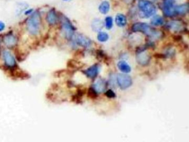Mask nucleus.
Wrapping results in <instances>:
<instances>
[{
	"mask_svg": "<svg viewBox=\"0 0 189 142\" xmlns=\"http://www.w3.org/2000/svg\"><path fill=\"white\" fill-rule=\"evenodd\" d=\"M174 0H163V12L166 16L171 17L175 15Z\"/></svg>",
	"mask_w": 189,
	"mask_h": 142,
	"instance_id": "423d86ee",
	"label": "nucleus"
},
{
	"mask_svg": "<svg viewBox=\"0 0 189 142\" xmlns=\"http://www.w3.org/2000/svg\"><path fill=\"white\" fill-rule=\"evenodd\" d=\"M138 7L142 12L144 18H149L156 12V7L152 2L147 0H140L138 2Z\"/></svg>",
	"mask_w": 189,
	"mask_h": 142,
	"instance_id": "7ed1b4c3",
	"label": "nucleus"
},
{
	"mask_svg": "<svg viewBox=\"0 0 189 142\" xmlns=\"http://www.w3.org/2000/svg\"><path fill=\"white\" fill-rule=\"evenodd\" d=\"M47 21L50 25H55L57 21V16L54 10L49 11L47 15Z\"/></svg>",
	"mask_w": 189,
	"mask_h": 142,
	"instance_id": "ddd939ff",
	"label": "nucleus"
},
{
	"mask_svg": "<svg viewBox=\"0 0 189 142\" xmlns=\"http://www.w3.org/2000/svg\"><path fill=\"white\" fill-rule=\"evenodd\" d=\"M68 66L69 67H72V68H77V67H80L82 65L80 64H78L77 61L73 60H71L68 63Z\"/></svg>",
	"mask_w": 189,
	"mask_h": 142,
	"instance_id": "b1692460",
	"label": "nucleus"
},
{
	"mask_svg": "<svg viewBox=\"0 0 189 142\" xmlns=\"http://www.w3.org/2000/svg\"><path fill=\"white\" fill-rule=\"evenodd\" d=\"M92 27L95 31H100L103 27V22L100 20H95L92 22Z\"/></svg>",
	"mask_w": 189,
	"mask_h": 142,
	"instance_id": "6ab92c4d",
	"label": "nucleus"
},
{
	"mask_svg": "<svg viewBox=\"0 0 189 142\" xmlns=\"http://www.w3.org/2000/svg\"><path fill=\"white\" fill-rule=\"evenodd\" d=\"M98 72H99V67H98L97 65H94L84 71L86 75L90 78H95L97 75Z\"/></svg>",
	"mask_w": 189,
	"mask_h": 142,
	"instance_id": "9b49d317",
	"label": "nucleus"
},
{
	"mask_svg": "<svg viewBox=\"0 0 189 142\" xmlns=\"http://www.w3.org/2000/svg\"><path fill=\"white\" fill-rule=\"evenodd\" d=\"M98 40L100 42H106L108 40V35L106 32H100L98 35Z\"/></svg>",
	"mask_w": 189,
	"mask_h": 142,
	"instance_id": "4be33fe9",
	"label": "nucleus"
},
{
	"mask_svg": "<svg viewBox=\"0 0 189 142\" xmlns=\"http://www.w3.org/2000/svg\"><path fill=\"white\" fill-rule=\"evenodd\" d=\"M40 14L37 12L33 13L27 23V29L29 32L32 35H37L40 30Z\"/></svg>",
	"mask_w": 189,
	"mask_h": 142,
	"instance_id": "f03ea898",
	"label": "nucleus"
},
{
	"mask_svg": "<svg viewBox=\"0 0 189 142\" xmlns=\"http://www.w3.org/2000/svg\"><path fill=\"white\" fill-rule=\"evenodd\" d=\"M61 22L62 30L66 38L68 39H72L74 35L75 28L72 23H71L70 21L67 18L63 16L61 18Z\"/></svg>",
	"mask_w": 189,
	"mask_h": 142,
	"instance_id": "20e7f679",
	"label": "nucleus"
},
{
	"mask_svg": "<svg viewBox=\"0 0 189 142\" xmlns=\"http://www.w3.org/2000/svg\"><path fill=\"white\" fill-rule=\"evenodd\" d=\"M132 30L134 32H143L144 34L152 38H158L160 36L158 31H156L148 24L142 22H137L134 24L132 26Z\"/></svg>",
	"mask_w": 189,
	"mask_h": 142,
	"instance_id": "f257e3e1",
	"label": "nucleus"
},
{
	"mask_svg": "<svg viewBox=\"0 0 189 142\" xmlns=\"http://www.w3.org/2000/svg\"><path fill=\"white\" fill-rule=\"evenodd\" d=\"M118 67L119 69L123 73H128L131 71V67L129 64L125 61H120L118 63Z\"/></svg>",
	"mask_w": 189,
	"mask_h": 142,
	"instance_id": "2eb2a0df",
	"label": "nucleus"
},
{
	"mask_svg": "<svg viewBox=\"0 0 189 142\" xmlns=\"http://www.w3.org/2000/svg\"><path fill=\"white\" fill-rule=\"evenodd\" d=\"M117 82L120 89L125 90L132 85V79L127 74H119L117 76Z\"/></svg>",
	"mask_w": 189,
	"mask_h": 142,
	"instance_id": "39448f33",
	"label": "nucleus"
},
{
	"mask_svg": "<svg viewBox=\"0 0 189 142\" xmlns=\"http://www.w3.org/2000/svg\"><path fill=\"white\" fill-rule=\"evenodd\" d=\"M5 28V25L3 23V22L0 21V32L2 31Z\"/></svg>",
	"mask_w": 189,
	"mask_h": 142,
	"instance_id": "bb28decb",
	"label": "nucleus"
},
{
	"mask_svg": "<svg viewBox=\"0 0 189 142\" xmlns=\"http://www.w3.org/2000/svg\"><path fill=\"white\" fill-rule=\"evenodd\" d=\"M144 50H141L140 52L137 54V63L141 65H146L150 61V56L149 55L145 52H144Z\"/></svg>",
	"mask_w": 189,
	"mask_h": 142,
	"instance_id": "6e6552de",
	"label": "nucleus"
},
{
	"mask_svg": "<svg viewBox=\"0 0 189 142\" xmlns=\"http://www.w3.org/2000/svg\"><path fill=\"white\" fill-rule=\"evenodd\" d=\"M3 42L6 46L9 47H14L17 43V39L14 35L10 34L6 35L3 38Z\"/></svg>",
	"mask_w": 189,
	"mask_h": 142,
	"instance_id": "f8f14e48",
	"label": "nucleus"
},
{
	"mask_svg": "<svg viewBox=\"0 0 189 142\" xmlns=\"http://www.w3.org/2000/svg\"><path fill=\"white\" fill-rule=\"evenodd\" d=\"M75 41L79 45L85 47H90L92 44V42L89 39L82 35H78L75 39Z\"/></svg>",
	"mask_w": 189,
	"mask_h": 142,
	"instance_id": "9d476101",
	"label": "nucleus"
},
{
	"mask_svg": "<svg viewBox=\"0 0 189 142\" xmlns=\"http://www.w3.org/2000/svg\"><path fill=\"white\" fill-rule=\"evenodd\" d=\"M110 4L106 1H103L99 7V10L102 14H106L109 11Z\"/></svg>",
	"mask_w": 189,
	"mask_h": 142,
	"instance_id": "a211bd4d",
	"label": "nucleus"
},
{
	"mask_svg": "<svg viewBox=\"0 0 189 142\" xmlns=\"http://www.w3.org/2000/svg\"><path fill=\"white\" fill-rule=\"evenodd\" d=\"M65 1H66V0H65Z\"/></svg>",
	"mask_w": 189,
	"mask_h": 142,
	"instance_id": "cd10ccee",
	"label": "nucleus"
},
{
	"mask_svg": "<svg viewBox=\"0 0 189 142\" xmlns=\"http://www.w3.org/2000/svg\"><path fill=\"white\" fill-rule=\"evenodd\" d=\"M113 18L111 17H106V26L108 30L111 29L113 27Z\"/></svg>",
	"mask_w": 189,
	"mask_h": 142,
	"instance_id": "5701e85b",
	"label": "nucleus"
},
{
	"mask_svg": "<svg viewBox=\"0 0 189 142\" xmlns=\"http://www.w3.org/2000/svg\"><path fill=\"white\" fill-rule=\"evenodd\" d=\"M106 95L108 98H114L116 96L114 92L112 90H108L106 92Z\"/></svg>",
	"mask_w": 189,
	"mask_h": 142,
	"instance_id": "393cba45",
	"label": "nucleus"
},
{
	"mask_svg": "<svg viewBox=\"0 0 189 142\" xmlns=\"http://www.w3.org/2000/svg\"><path fill=\"white\" fill-rule=\"evenodd\" d=\"M3 58L5 65L10 68H14L16 67V63L14 56L8 51H4Z\"/></svg>",
	"mask_w": 189,
	"mask_h": 142,
	"instance_id": "0eeeda50",
	"label": "nucleus"
},
{
	"mask_svg": "<svg viewBox=\"0 0 189 142\" xmlns=\"http://www.w3.org/2000/svg\"><path fill=\"white\" fill-rule=\"evenodd\" d=\"M164 22V20L160 16H155L151 20V23L154 26H160Z\"/></svg>",
	"mask_w": 189,
	"mask_h": 142,
	"instance_id": "aec40b11",
	"label": "nucleus"
},
{
	"mask_svg": "<svg viewBox=\"0 0 189 142\" xmlns=\"http://www.w3.org/2000/svg\"><path fill=\"white\" fill-rule=\"evenodd\" d=\"M115 23L117 26H119V27H123L126 25V17L123 14H118L115 18Z\"/></svg>",
	"mask_w": 189,
	"mask_h": 142,
	"instance_id": "dca6fc26",
	"label": "nucleus"
},
{
	"mask_svg": "<svg viewBox=\"0 0 189 142\" xmlns=\"http://www.w3.org/2000/svg\"><path fill=\"white\" fill-rule=\"evenodd\" d=\"M87 96L90 99H95L97 98V92L93 87H89V89H88V91H87Z\"/></svg>",
	"mask_w": 189,
	"mask_h": 142,
	"instance_id": "412c9836",
	"label": "nucleus"
},
{
	"mask_svg": "<svg viewBox=\"0 0 189 142\" xmlns=\"http://www.w3.org/2000/svg\"><path fill=\"white\" fill-rule=\"evenodd\" d=\"M169 29L174 31H181L184 29V25L180 21H172L167 25Z\"/></svg>",
	"mask_w": 189,
	"mask_h": 142,
	"instance_id": "1a4fd4ad",
	"label": "nucleus"
},
{
	"mask_svg": "<svg viewBox=\"0 0 189 142\" xmlns=\"http://www.w3.org/2000/svg\"><path fill=\"white\" fill-rule=\"evenodd\" d=\"M188 9L189 7L187 4L175 6V13H177L179 15H184L187 12Z\"/></svg>",
	"mask_w": 189,
	"mask_h": 142,
	"instance_id": "f3484780",
	"label": "nucleus"
},
{
	"mask_svg": "<svg viewBox=\"0 0 189 142\" xmlns=\"http://www.w3.org/2000/svg\"><path fill=\"white\" fill-rule=\"evenodd\" d=\"M106 83L103 80L99 79L95 84V90L98 93H102L106 89Z\"/></svg>",
	"mask_w": 189,
	"mask_h": 142,
	"instance_id": "4468645a",
	"label": "nucleus"
},
{
	"mask_svg": "<svg viewBox=\"0 0 189 142\" xmlns=\"http://www.w3.org/2000/svg\"><path fill=\"white\" fill-rule=\"evenodd\" d=\"M154 56L155 58H156L164 59L165 58L166 55H165V54H162L156 53V54L154 55Z\"/></svg>",
	"mask_w": 189,
	"mask_h": 142,
	"instance_id": "a878e982",
	"label": "nucleus"
}]
</instances>
